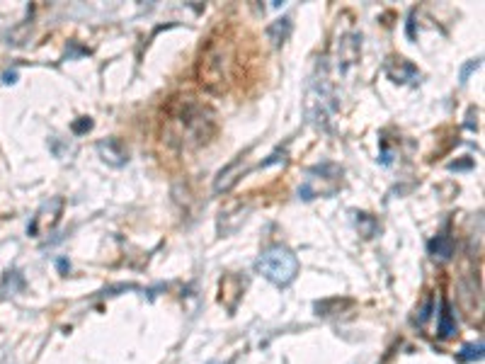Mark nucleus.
Segmentation results:
<instances>
[{"label": "nucleus", "mask_w": 485, "mask_h": 364, "mask_svg": "<svg viewBox=\"0 0 485 364\" xmlns=\"http://www.w3.org/2000/svg\"><path fill=\"white\" fill-rule=\"evenodd\" d=\"M481 357H483V343H476V345H466V348L461 350L459 360L471 362V360H481Z\"/></svg>", "instance_id": "4"}, {"label": "nucleus", "mask_w": 485, "mask_h": 364, "mask_svg": "<svg viewBox=\"0 0 485 364\" xmlns=\"http://www.w3.org/2000/svg\"><path fill=\"white\" fill-rule=\"evenodd\" d=\"M257 272L277 287H287L299 274V257L287 245H272L260 255Z\"/></svg>", "instance_id": "1"}, {"label": "nucleus", "mask_w": 485, "mask_h": 364, "mask_svg": "<svg viewBox=\"0 0 485 364\" xmlns=\"http://www.w3.org/2000/svg\"><path fill=\"white\" fill-rule=\"evenodd\" d=\"M427 248L432 252V257H439V260H449L454 255V240L449 236H437L427 243Z\"/></svg>", "instance_id": "2"}, {"label": "nucleus", "mask_w": 485, "mask_h": 364, "mask_svg": "<svg viewBox=\"0 0 485 364\" xmlns=\"http://www.w3.org/2000/svg\"><path fill=\"white\" fill-rule=\"evenodd\" d=\"M437 333H439V338H452L454 333H457V321H454L452 316V309H449L447 301H442V314H439V326H437Z\"/></svg>", "instance_id": "3"}]
</instances>
